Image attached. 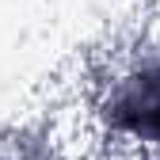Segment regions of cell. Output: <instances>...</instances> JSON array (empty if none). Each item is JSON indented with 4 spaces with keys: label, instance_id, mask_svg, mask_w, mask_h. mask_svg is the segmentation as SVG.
Wrapping results in <instances>:
<instances>
[{
    "label": "cell",
    "instance_id": "cell-1",
    "mask_svg": "<svg viewBox=\"0 0 160 160\" xmlns=\"http://www.w3.org/2000/svg\"><path fill=\"white\" fill-rule=\"evenodd\" d=\"M111 114L126 133L141 141H160V65L130 76L111 99Z\"/></svg>",
    "mask_w": 160,
    "mask_h": 160
}]
</instances>
